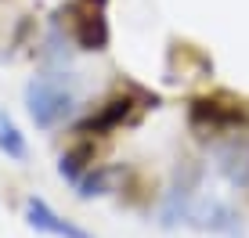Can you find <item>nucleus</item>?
<instances>
[{"instance_id": "nucleus-7", "label": "nucleus", "mask_w": 249, "mask_h": 238, "mask_svg": "<svg viewBox=\"0 0 249 238\" xmlns=\"http://www.w3.org/2000/svg\"><path fill=\"white\" fill-rule=\"evenodd\" d=\"M0 152H4L7 159H15V163H25V159H29L25 134L18 130V123H15V119L4 112V108H0Z\"/></svg>"}, {"instance_id": "nucleus-3", "label": "nucleus", "mask_w": 249, "mask_h": 238, "mask_svg": "<svg viewBox=\"0 0 249 238\" xmlns=\"http://www.w3.org/2000/svg\"><path fill=\"white\" fill-rule=\"evenodd\" d=\"M213 166L235 188H249V130H235L213 141Z\"/></svg>"}, {"instance_id": "nucleus-1", "label": "nucleus", "mask_w": 249, "mask_h": 238, "mask_svg": "<svg viewBox=\"0 0 249 238\" xmlns=\"http://www.w3.org/2000/svg\"><path fill=\"white\" fill-rule=\"evenodd\" d=\"M76 108V76L72 72H36L25 83V112L36 130H54Z\"/></svg>"}, {"instance_id": "nucleus-9", "label": "nucleus", "mask_w": 249, "mask_h": 238, "mask_svg": "<svg viewBox=\"0 0 249 238\" xmlns=\"http://www.w3.org/2000/svg\"><path fill=\"white\" fill-rule=\"evenodd\" d=\"M116 170H90L87 177H80L76 181V188H80V199H94V195H105L108 184H112Z\"/></svg>"}, {"instance_id": "nucleus-5", "label": "nucleus", "mask_w": 249, "mask_h": 238, "mask_svg": "<svg viewBox=\"0 0 249 238\" xmlns=\"http://www.w3.org/2000/svg\"><path fill=\"white\" fill-rule=\"evenodd\" d=\"M25 220H29L33 231H44V235H54V238H90L83 227H76L72 220L58 217L44 199H36V195L25 199Z\"/></svg>"}, {"instance_id": "nucleus-2", "label": "nucleus", "mask_w": 249, "mask_h": 238, "mask_svg": "<svg viewBox=\"0 0 249 238\" xmlns=\"http://www.w3.org/2000/svg\"><path fill=\"white\" fill-rule=\"evenodd\" d=\"M188 123L199 137L217 141L224 134L249 130V112L242 105H220V101H210V98H195L188 105Z\"/></svg>"}, {"instance_id": "nucleus-4", "label": "nucleus", "mask_w": 249, "mask_h": 238, "mask_svg": "<svg viewBox=\"0 0 249 238\" xmlns=\"http://www.w3.org/2000/svg\"><path fill=\"white\" fill-rule=\"evenodd\" d=\"M184 224L199 227V231H213V235H228V238H242V220L238 213L220 199H195L188 209Z\"/></svg>"}, {"instance_id": "nucleus-6", "label": "nucleus", "mask_w": 249, "mask_h": 238, "mask_svg": "<svg viewBox=\"0 0 249 238\" xmlns=\"http://www.w3.org/2000/svg\"><path fill=\"white\" fill-rule=\"evenodd\" d=\"M134 108H137L134 94H116V98H108L90 119H83L76 130H80V134H108V130H116L119 123H130Z\"/></svg>"}, {"instance_id": "nucleus-8", "label": "nucleus", "mask_w": 249, "mask_h": 238, "mask_svg": "<svg viewBox=\"0 0 249 238\" xmlns=\"http://www.w3.org/2000/svg\"><path fill=\"white\" fill-rule=\"evenodd\" d=\"M90 159H94V152H90V144H76L72 152H65L62 155V163H58V173L65 177V181H80L83 177V170L90 166Z\"/></svg>"}]
</instances>
